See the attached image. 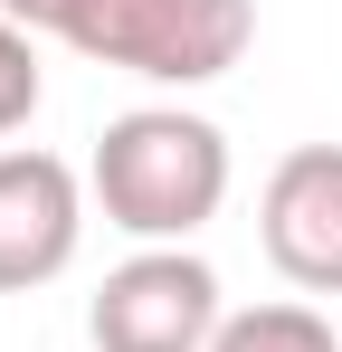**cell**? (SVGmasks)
<instances>
[{
  "label": "cell",
  "instance_id": "4",
  "mask_svg": "<svg viewBox=\"0 0 342 352\" xmlns=\"http://www.w3.org/2000/svg\"><path fill=\"white\" fill-rule=\"evenodd\" d=\"M86 172L57 162L38 143H10L0 153V295H29L76 267L86 248Z\"/></svg>",
  "mask_w": 342,
  "mask_h": 352
},
{
  "label": "cell",
  "instance_id": "3",
  "mask_svg": "<svg viewBox=\"0 0 342 352\" xmlns=\"http://www.w3.org/2000/svg\"><path fill=\"white\" fill-rule=\"evenodd\" d=\"M228 324L219 267L200 248H133L124 267H105V286L86 305L95 352H209Z\"/></svg>",
  "mask_w": 342,
  "mask_h": 352
},
{
  "label": "cell",
  "instance_id": "2",
  "mask_svg": "<svg viewBox=\"0 0 342 352\" xmlns=\"http://www.w3.org/2000/svg\"><path fill=\"white\" fill-rule=\"evenodd\" d=\"M57 38L143 86H209L247 58L257 0H67Z\"/></svg>",
  "mask_w": 342,
  "mask_h": 352
},
{
  "label": "cell",
  "instance_id": "5",
  "mask_svg": "<svg viewBox=\"0 0 342 352\" xmlns=\"http://www.w3.org/2000/svg\"><path fill=\"white\" fill-rule=\"evenodd\" d=\"M257 238L295 295H342V143H295L266 172Z\"/></svg>",
  "mask_w": 342,
  "mask_h": 352
},
{
  "label": "cell",
  "instance_id": "7",
  "mask_svg": "<svg viewBox=\"0 0 342 352\" xmlns=\"http://www.w3.org/2000/svg\"><path fill=\"white\" fill-rule=\"evenodd\" d=\"M38 96H48V67H38V38H29L19 19H0V143H10L19 124L38 115Z\"/></svg>",
  "mask_w": 342,
  "mask_h": 352
},
{
  "label": "cell",
  "instance_id": "8",
  "mask_svg": "<svg viewBox=\"0 0 342 352\" xmlns=\"http://www.w3.org/2000/svg\"><path fill=\"white\" fill-rule=\"evenodd\" d=\"M0 19H19L29 38H57V19H67V0H0Z\"/></svg>",
  "mask_w": 342,
  "mask_h": 352
},
{
  "label": "cell",
  "instance_id": "1",
  "mask_svg": "<svg viewBox=\"0 0 342 352\" xmlns=\"http://www.w3.org/2000/svg\"><path fill=\"white\" fill-rule=\"evenodd\" d=\"M86 190L133 248H190L228 210V133L190 105H133L95 133Z\"/></svg>",
  "mask_w": 342,
  "mask_h": 352
},
{
  "label": "cell",
  "instance_id": "6",
  "mask_svg": "<svg viewBox=\"0 0 342 352\" xmlns=\"http://www.w3.org/2000/svg\"><path fill=\"white\" fill-rule=\"evenodd\" d=\"M209 352H342V333L314 314V305H247L228 314Z\"/></svg>",
  "mask_w": 342,
  "mask_h": 352
}]
</instances>
